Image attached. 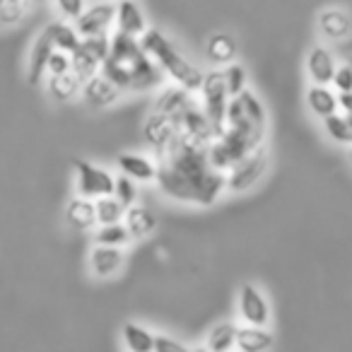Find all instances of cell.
Segmentation results:
<instances>
[{
    "instance_id": "cell-27",
    "label": "cell",
    "mask_w": 352,
    "mask_h": 352,
    "mask_svg": "<svg viewBox=\"0 0 352 352\" xmlns=\"http://www.w3.org/2000/svg\"><path fill=\"white\" fill-rule=\"evenodd\" d=\"M234 99L239 102V107H241V111H244V116L249 118V121L254 123L256 128H263V131H265V126H268V113H265L263 102H261V99L256 97V94L251 92L249 87H246L244 92H241L239 97H234Z\"/></svg>"
},
{
    "instance_id": "cell-6",
    "label": "cell",
    "mask_w": 352,
    "mask_h": 352,
    "mask_svg": "<svg viewBox=\"0 0 352 352\" xmlns=\"http://www.w3.org/2000/svg\"><path fill=\"white\" fill-rule=\"evenodd\" d=\"M75 169V191L78 196L97 201L102 196H111L113 191V179L116 176L107 171L104 166H97L87 160H73Z\"/></svg>"
},
{
    "instance_id": "cell-44",
    "label": "cell",
    "mask_w": 352,
    "mask_h": 352,
    "mask_svg": "<svg viewBox=\"0 0 352 352\" xmlns=\"http://www.w3.org/2000/svg\"><path fill=\"white\" fill-rule=\"evenodd\" d=\"M32 3H34V0H32Z\"/></svg>"
},
{
    "instance_id": "cell-10",
    "label": "cell",
    "mask_w": 352,
    "mask_h": 352,
    "mask_svg": "<svg viewBox=\"0 0 352 352\" xmlns=\"http://www.w3.org/2000/svg\"><path fill=\"white\" fill-rule=\"evenodd\" d=\"M80 94H82V102L87 104L89 109L102 111V109L113 107V104L121 99L123 92L111 82V80H107L102 73H97L94 78L85 80V82L80 85Z\"/></svg>"
},
{
    "instance_id": "cell-33",
    "label": "cell",
    "mask_w": 352,
    "mask_h": 352,
    "mask_svg": "<svg viewBox=\"0 0 352 352\" xmlns=\"http://www.w3.org/2000/svg\"><path fill=\"white\" fill-rule=\"evenodd\" d=\"M30 6L32 0H0V25H17Z\"/></svg>"
},
{
    "instance_id": "cell-12",
    "label": "cell",
    "mask_w": 352,
    "mask_h": 352,
    "mask_svg": "<svg viewBox=\"0 0 352 352\" xmlns=\"http://www.w3.org/2000/svg\"><path fill=\"white\" fill-rule=\"evenodd\" d=\"M87 265L94 278H113V275L121 273L123 265H126V254H123V249L94 244L92 251H89Z\"/></svg>"
},
{
    "instance_id": "cell-25",
    "label": "cell",
    "mask_w": 352,
    "mask_h": 352,
    "mask_svg": "<svg viewBox=\"0 0 352 352\" xmlns=\"http://www.w3.org/2000/svg\"><path fill=\"white\" fill-rule=\"evenodd\" d=\"M234 340H236V326L232 321H222L210 328L208 340H206V350L208 352H234Z\"/></svg>"
},
{
    "instance_id": "cell-20",
    "label": "cell",
    "mask_w": 352,
    "mask_h": 352,
    "mask_svg": "<svg viewBox=\"0 0 352 352\" xmlns=\"http://www.w3.org/2000/svg\"><path fill=\"white\" fill-rule=\"evenodd\" d=\"M65 220L73 230L78 232H87L97 227V212H94V201L82 196H75L68 201L65 206Z\"/></svg>"
},
{
    "instance_id": "cell-39",
    "label": "cell",
    "mask_w": 352,
    "mask_h": 352,
    "mask_svg": "<svg viewBox=\"0 0 352 352\" xmlns=\"http://www.w3.org/2000/svg\"><path fill=\"white\" fill-rule=\"evenodd\" d=\"M155 352H191V350H186V345H182L174 338L155 336Z\"/></svg>"
},
{
    "instance_id": "cell-13",
    "label": "cell",
    "mask_w": 352,
    "mask_h": 352,
    "mask_svg": "<svg viewBox=\"0 0 352 352\" xmlns=\"http://www.w3.org/2000/svg\"><path fill=\"white\" fill-rule=\"evenodd\" d=\"M336 68L338 63L336 56L331 54V49H326L321 44L311 46V51L307 54V75L311 80V85H331Z\"/></svg>"
},
{
    "instance_id": "cell-23",
    "label": "cell",
    "mask_w": 352,
    "mask_h": 352,
    "mask_svg": "<svg viewBox=\"0 0 352 352\" xmlns=\"http://www.w3.org/2000/svg\"><path fill=\"white\" fill-rule=\"evenodd\" d=\"M121 340L128 352H155V333L135 321L123 323Z\"/></svg>"
},
{
    "instance_id": "cell-16",
    "label": "cell",
    "mask_w": 352,
    "mask_h": 352,
    "mask_svg": "<svg viewBox=\"0 0 352 352\" xmlns=\"http://www.w3.org/2000/svg\"><path fill=\"white\" fill-rule=\"evenodd\" d=\"M193 102H196V99H193L191 92H186V89H182V87H176V85H171V87H166V89H162V92H160V97H157L155 109H152V111H157V113H162V116L176 121V118L182 116V113L186 111Z\"/></svg>"
},
{
    "instance_id": "cell-40",
    "label": "cell",
    "mask_w": 352,
    "mask_h": 352,
    "mask_svg": "<svg viewBox=\"0 0 352 352\" xmlns=\"http://www.w3.org/2000/svg\"><path fill=\"white\" fill-rule=\"evenodd\" d=\"M338 111L352 113V92H338Z\"/></svg>"
},
{
    "instance_id": "cell-31",
    "label": "cell",
    "mask_w": 352,
    "mask_h": 352,
    "mask_svg": "<svg viewBox=\"0 0 352 352\" xmlns=\"http://www.w3.org/2000/svg\"><path fill=\"white\" fill-rule=\"evenodd\" d=\"M94 212H97V225H113V222H123L126 208L113 196H102L94 201Z\"/></svg>"
},
{
    "instance_id": "cell-24",
    "label": "cell",
    "mask_w": 352,
    "mask_h": 352,
    "mask_svg": "<svg viewBox=\"0 0 352 352\" xmlns=\"http://www.w3.org/2000/svg\"><path fill=\"white\" fill-rule=\"evenodd\" d=\"M44 34L51 39L54 51H63V54H68V56L73 54V51H78L80 41H82L78 30H75L73 25H68V22H51L44 30Z\"/></svg>"
},
{
    "instance_id": "cell-18",
    "label": "cell",
    "mask_w": 352,
    "mask_h": 352,
    "mask_svg": "<svg viewBox=\"0 0 352 352\" xmlns=\"http://www.w3.org/2000/svg\"><path fill=\"white\" fill-rule=\"evenodd\" d=\"M123 227L128 230L131 239H145L157 230V215L145 206H131L123 212Z\"/></svg>"
},
{
    "instance_id": "cell-4",
    "label": "cell",
    "mask_w": 352,
    "mask_h": 352,
    "mask_svg": "<svg viewBox=\"0 0 352 352\" xmlns=\"http://www.w3.org/2000/svg\"><path fill=\"white\" fill-rule=\"evenodd\" d=\"M268 147L258 145L256 150H251L246 157H241L236 164H232L230 169L225 171V188L227 193H246L251 188H256L261 184V179L268 171Z\"/></svg>"
},
{
    "instance_id": "cell-7",
    "label": "cell",
    "mask_w": 352,
    "mask_h": 352,
    "mask_svg": "<svg viewBox=\"0 0 352 352\" xmlns=\"http://www.w3.org/2000/svg\"><path fill=\"white\" fill-rule=\"evenodd\" d=\"M236 314L241 318V326H256V328H270V318H273L268 299H265V294L254 283H244L239 287Z\"/></svg>"
},
{
    "instance_id": "cell-34",
    "label": "cell",
    "mask_w": 352,
    "mask_h": 352,
    "mask_svg": "<svg viewBox=\"0 0 352 352\" xmlns=\"http://www.w3.org/2000/svg\"><path fill=\"white\" fill-rule=\"evenodd\" d=\"M111 196L121 203L123 208H131L138 203V184L128 176H116L113 179V191Z\"/></svg>"
},
{
    "instance_id": "cell-35",
    "label": "cell",
    "mask_w": 352,
    "mask_h": 352,
    "mask_svg": "<svg viewBox=\"0 0 352 352\" xmlns=\"http://www.w3.org/2000/svg\"><path fill=\"white\" fill-rule=\"evenodd\" d=\"M80 46H82L89 56H94L99 63H104V60H107V56H109V34L87 36V39L80 41Z\"/></svg>"
},
{
    "instance_id": "cell-29",
    "label": "cell",
    "mask_w": 352,
    "mask_h": 352,
    "mask_svg": "<svg viewBox=\"0 0 352 352\" xmlns=\"http://www.w3.org/2000/svg\"><path fill=\"white\" fill-rule=\"evenodd\" d=\"M131 241V234L123 227V222H113V225H99L94 232V244L97 246H113V249H123Z\"/></svg>"
},
{
    "instance_id": "cell-5",
    "label": "cell",
    "mask_w": 352,
    "mask_h": 352,
    "mask_svg": "<svg viewBox=\"0 0 352 352\" xmlns=\"http://www.w3.org/2000/svg\"><path fill=\"white\" fill-rule=\"evenodd\" d=\"M201 94V109L208 116V121L212 123L215 133H220L225 128V113L227 104H230V94L225 87V78H222V70H210V73L203 75V82L198 87Z\"/></svg>"
},
{
    "instance_id": "cell-42",
    "label": "cell",
    "mask_w": 352,
    "mask_h": 352,
    "mask_svg": "<svg viewBox=\"0 0 352 352\" xmlns=\"http://www.w3.org/2000/svg\"><path fill=\"white\" fill-rule=\"evenodd\" d=\"M191 352H208L206 347H196V350H191Z\"/></svg>"
},
{
    "instance_id": "cell-26",
    "label": "cell",
    "mask_w": 352,
    "mask_h": 352,
    "mask_svg": "<svg viewBox=\"0 0 352 352\" xmlns=\"http://www.w3.org/2000/svg\"><path fill=\"white\" fill-rule=\"evenodd\" d=\"M80 85L82 82L73 73H63L46 80V92L56 102H70V99H75L80 94Z\"/></svg>"
},
{
    "instance_id": "cell-22",
    "label": "cell",
    "mask_w": 352,
    "mask_h": 352,
    "mask_svg": "<svg viewBox=\"0 0 352 352\" xmlns=\"http://www.w3.org/2000/svg\"><path fill=\"white\" fill-rule=\"evenodd\" d=\"M307 107L316 118H326L331 113H338V92L328 85H311L307 89Z\"/></svg>"
},
{
    "instance_id": "cell-8",
    "label": "cell",
    "mask_w": 352,
    "mask_h": 352,
    "mask_svg": "<svg viewBox=\"0 0 352 352\" xmlns=\"http://www.w3.org/2000/svg\"><path fill=\"white\" fill-rule=\"evenodd\" d=\"M113 15H116V8H113L111 0H97V3L85 8L82 15L75 20L73 27L78 30V34L82 39L109 34L113 30Z\"/></svg>"
},
{
    "instance_id": "cell-15",
    "label": "cell",
    "mask_w": 352,
    "mask_h": 352,
    "mask_svg": "<svg viewBox=\"0 0 352 352\" xmlns=\"http://www.w3.org/2000/svg\"><path fill=\"white\" fill-rule=\"evenodd\" d=\"M318 32L328 41H345L352 34V17L342 8H326L318 15Z\"/></svg>"
},
{
    "instance_id": "cell-1",
    "label": "cell",
    "mask_w": 352,
    "mask_h": 352,
    "mask_svg": "<svg viewBox=\"0 0 352 352\" xmlns=\"http://www.w3.org/2000/svg\"><path fill=\"white\" fill-rule=\"evenodd\" d=\"M155 182L164 196L184 206L210 208L227 193L225 174L210 166L206 147L182 135L157 160Z\"/></svg>"
},
{
    "instance_id": "cell-28",
    "label": "cell",
    "mask_w": 352,
    "mask_h": 352,
    "mask_svg": "<svg viewBox=\"0 0 352 352\" xmlns=\"http://www.w3.org/2000/svg\"><path fill=\"white\" fill-rule=\"evenodd\" d=\"M99 70H102V63H99L94 56H89L87 51L82 49V46H80L78 51H73V54H70V73H73L75 78L80 80V82L94 78Z\"/></svg>"
},
{
    "instance_id": "cell-38",
    "label": "cell",
    "mask_w": 352,
    "mask_h": 352,
    "mask_svg": "<svg viewBox=\"0 0 352 352\" xmlns=\"http://www.w3.org/2000/svg\"><path fill=\"white\" fill-rule=\"evenodd\" d=\"M63 73H70V56L63 54V51H54L49 63H46V75L56 78V75H63Z\"/></svg>"
},
{
    "instance_id": "cell-30",
    "label": "cell",
    "mask_w": 352,
    "mask_h": 352,
    "mask_svg": "<svg viewBox=\"0 0 352 352\" xmlns=\"http://www.w3.org/2000/svg\"><path fill=\"white\" fill-rule=\"evenodd\" d=\"M323 131H326V135L331 138L336 145H345L347 147L352 142V128H350L347 118L342 116L340 111L331 113V116L323 118Z\"/></svg>"
},
{
    "instance_id": "cell-11",
    "label": "cell",
    "mask_w": 352,
    "mask_h": 352,
    "mask_svg": "<svg viewBox=\"0 0 352 352\" xmlns=\"http://www.w3.org/2000/svg\"><path fill=\"white\" fill-rule=\"evenodd\" d=\"M113 8H116V15H113V30L121 32V34L140 39L147 30L145 12L140 10V6H138L135 0H118V3H113Z\"/></svg>"
},
{
    "instance_id": "cell-19",
    "label": "cell",
    "mask_w": 352,
    "mask_h": 352,
    "mask_svg": "<svg viewBox=\"0 0 352 352\" xmlns=\"http://www.w3.org/2000/svg\"><path fill=\"white\" fill-rule=\"evenodd\" d=\"M51 54H54V44H51L49 36L41 32L34 39L30 51V58H27V80L30 85H39L41 78L46 75V63H49Z\"/></svg>"
},
{
    "instance_id": "cell-17",
    "label": "cell",
    "mask_w": 352,
    "mask_h": 352,
    "mask_svg": "<svg viewBox=\"0 0 352 352\" xmlns=\"http://www.w3.org/2000/svg\"><path fill=\"white\" fill-rule=\"evenodd\" d=\"M275 345V336L270 328H256V326H236V352H268Z\"/></svg>"
},
{
    "instance_id": "cell-32",
    "label": "cell",
    "mask_w": 352,
    "mask_h": 352,
    "mask_svg": "<svg viewBox=\"0 0 352 352\" xmlns=\"http://www.w3.org/2000/svg\"><path fill=\"white\" fill-rule=\"evenodd\" d=\"M222 78H225V87H227V94L230 97H239L241 92L246 89V82H249V73L241 63H230L225 65L222 70Z\"/></svg>"
},
{
    "instance_id": "cell-2",
    "label": "cell",
    "mask_w": 352,
    "mask_h": 352,
    "mask_svg": "<svg viewBox=\"0 0 352 352\" xmlns=\"http://www.w3.org/2000/svg\"><path fill=\"white\" fill-rule=\"evenodd\" d=\"M99 73L121 92H150L164 82V75L142 51L140 41L116 30L109 34V56Z\"/></svg>"
},
{
    "instance_id": "cell-37",
    "label": "cell",
    "mask_w": 352,
    "mask_h": 352,
    "mask_svg": "<svg viewBox=\"0 0 352 352\" xmlns=\"http://www.w3.org/2000/svg\"><path fill=\"white\" fill-rule=\"evenodd\" d=\"M331 85L336 87V92H352V65L340 63L333 73Z\"/></svg>"
},
{
    "instance_id": "cell-9",
    "label": "cell",
    "mask_w": 352,
    "mask_h": 352,
    "mask_svg": "<svg viewBox=\"0 0 352 352\" xmlns=\"http://www.w3.org/2000/svg\"><path fill=\"white\" fill-rule=\"evenodd\" d=\"M142 138H145V142L152 147V152H155L157 157H162L176 142L179 128H176V123L171 121V118L152 111L150 116L145 118V123H142Z\"/></svg>"
},
{
    "instance_id": "cell-41",
    "label": "cell",
    "mask_w": 352,
    "mask_h": 352,
    "mask_svg": "<svg viewBox=\"0 0 352 352\" xmlns=\"http://www.w3.org/2000/svg\"><path fill=\"white\" fill-rule=\"evenodd\" d=\"M342 116H345V113H342ZM345 118H347V123H350V128H352V113H347Z\"/></svg>"
},
{
    "instance_id": "cell-43",
    "label": "cell",
    "mask_w": 352,
    "mask_h": 352,
    "mask_svg": "<svg viewBox=\"0 0 352 352\" xmlns=\"http://www.w3.org/2000/svg\"><path fill=\"white\" fill-rule=\"evenodd\" d=\"M347 152H350V162H352V142L347 145Z\"/></svg>"
},
{
    "instance_id": "cell-36",
    "label": "cell",
    "mask_w": 352,
    "mask_h": 352,
    "mask_svg": "<svg viewBox=\"0 0 352 352\" xmlns=\"http://www.w3.org/2000/svg\"><path fill=\"white\" fill-rule=\"evenodd\" d=\"M54 6L65 22H75L87 8V0H54Z\"/></svg>"
},
{
    "instance_id": "cell-3",
    "label": "cell",
    "mask_w": 352,
    "mask_h": 352,
    "mask_svg": "<svg viewBox=\"0 0 352 352\" xmlns=\"http://www.w3.org/2000/svg\"><path fill=\"white\" fill-rule=\"evenodd\" d=\"M138 41H140L142 51L150 56V60L160 68V73L164 75V78H169L176 87L186 89V92H191V94L198 92V87H201V82H203V75L206 73H203L196 63H191L182 51L176 49L174 41H171L164 32L147 27L145 34H142Z\"/></svg>"
},
{
    "instance_id": "cell-21",
    "label": "cell",
    "mask_w": 352,
    "mask_h": 352,
    "mask_svg": "<svg viewBox=\"0 0 352 352\" xmlns=\"http://www.w3.org/2000/svg\"><path fill=\"white\" fill-rule=\"evenodd\" d=\"M236 54H239V44L232 34L227 32H217L208 39L206 44V56L212 65H230L236 60Z\"/></svg>"
},
{
    "instance_id": "cell-14",
    "label": "cell",
    "mask_w": 352,
    "mask_h": 352,
    "mask_svg": "<svg viewBox=\"0 0 352 352\" xmlns=\"http://www.w3.org/2000/svg\"><path fill=\"white\" fill-rule=\"evenodd\" d=\"M118 169L135 184H150L157 176V160L147 155H138V152H123V155H118Z\"/></svg>"
}]
</instances>
